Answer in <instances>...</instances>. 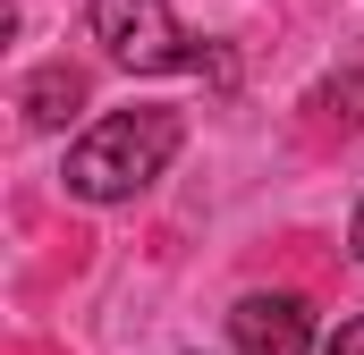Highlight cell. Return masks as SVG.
<instances>
[{
	"instance_id": "3",
	"label": "cell",
	"mask_w": 364,
	"mask_h": 355,
	"mask_svg": "<svg viewBox=\"0 0 364 355\" xmlns=\"http://www.w3.org/2000/svg\"><path fill=\"white\" fill-rule=\"evenodd\" d=\"M229 339H237V355H314V313H305V296L263 288V296H237Z\"/></svg>"
},
{
	"instance_id": "2",
	"label": "cell",
	"mask_w": 364,
	"mask_h": 355,
	"mask_svg": "<svg viewBox=\"0 0 364 355\" xmlns=\"http://www.w3.org/2000/svg\"><path fill=\"white\" fill-rule=\"evenodd\" d=\"M93 43L136 68V77H161V68H195V34L170 17V0H93Z\"/></svg>"
},
{
	"instance_id": "1",
	"label": "cell",
	"mask_w": 364,
	"mask_h": 355,
	"mask_svg": "<svg viewBox=\"0 0 364 355\" xmlns=\"http://www.w3.org/2000/svg\"><path fill=\"white\" fill-rule=\"evenodd\" d=\"M186 119L178 110H110L102 127H85L68 144V195L77 203H127L178 161Z\"/></svg>"
},
{
	"instance_id": "5",
	"label": "cell",
	"mask_w": 364,
	"mask_h": 355,
	"mask_svg": "<svg viewBox=\"0 0 364 355\" xmlns=\"http://www.w3.org/2000/svg\"><path fill=\"white\" fill-rule=\"evenodd\" d=\"M331 355H364V313H348V322L331 330Z\"/></svg>"
},
{
	"instance_id": "6",
	"label": "cell",
	"mask_w": 364,
	"mask_h": 355,
	"mask_svg": "<svg viewBox=\"0 0 364 355\" xmlns=\"http://www.w3.org/2000/svg\"><path fill=\"white\" fill-rule=\"evenodd\" d=\"M348 246H356V263H364V203H356V229H348Z\"/></svg>"
},
{
	"instance_id": "4",
	"label": "cell",
	"mask_w": 364,
	"mask_h": 355,
	"mask_svg": "<svg viewBox=\"0 0 364 355\" xmlns=\"http://www.w3.org/2000/svg\"><path fill=\"white\" fill-rule=\"evenodd\" d=\"M77 102H85V68H43V77L26 85V119H34V127H60Z\"/></svg>"
}]
</instances>
